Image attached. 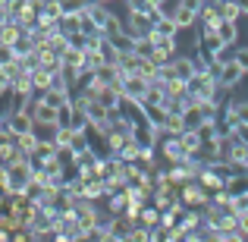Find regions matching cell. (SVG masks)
Segmentation results:
<instances>
[{
  "label": "cell",
  "mask_w": 248,
  "mask_h": 242,
  "mask_svg": "<svg viewBox=\"0 0 248 242\" xmlns=\"http://www.w3.org/2000/svg\"><path fill=\"white\" fill-rule=\"evenodd\" d=\"M220 10V16L226 19V22H239L242 19V6L236 3V0H220V3H214Z\"/></svg>",
  "instance_id": "obj_18"
},
{
  "label": "cell",
  "mask_w": 248,
  "mask_h": 242,
  "mask_svg": "<svg viewBox=\"0 0 248 242\" xmlns=\"http://www.w3.org/2000/svg\"><path fill=\"white\" fill-rule=\"evenodd\" d=\"M239 6H242V16H248V0H239Z\"/></svg>",
  "instance_id": "obj_33"
},
{
  "label": "cell",
  "mask_w": 248,
  "mask_h": 242,
  "mask_svg": "<svg viewBox=\"0 0 248 242\" xmlns=\"http://www.w3.org/2000/svg\"><path fill=\"white\" fill-rule=\"evenodd\" d=\"M232 135H236L239 142H245V145H248V123H236V129H232Z\"/></svg>",
  "instance_id": "obj_30"
},
{
  "label": "cell",
  "mask_w": 248,
  "mask_h": 242,
  "mask_svg": "<svg viewBox=\"0 0 248 242\" xmlns=\"http://www.w3.org/2000/svg\"><path fill=\"white\" fill-rule=\"evenodd\" d=\"M170 16H173V22H176V29H179V32H188V29L198 25V13L188 10V6H182V3H176V10L170 13Z\"/></svg>",
  "instance_id": "obj_9"
},
{
  "label": "cell",
  "mask_w": 248,
  "mask_h": 242,
  "mask_svg": "<svg viewBox=\"0 0 248 242\" xmlns=\"http://www.w3.org/2000/svg\"><path fill=\"white\" fill-rule=\"evenodd\" d=\"M198 182L207 189V192H220V189H226V179H223V176H220L214 167H204V170H201Z\"/></svg>",
  "instance_id": "obj_13"
},
{
  "label": "cell",
  "mask_w": 248,
  "mask_h": 242,
  "mask_svg": "<svg viewBox=\"0 0 248 242\" xmlns=\"http://www.w3.org/2000/svg\"><path fill=\"white\" fill-rule=\"evenodd\" d=\"M6 91H10V76H6V69L0 66V97H3Z\"/></svg>",
  "instance_id": "obj_31"
},
{
  "label": "cell",
  "mask_w": 248,
  "mask_h": 242,
  "mask_svg": "<svg viewBox=\"0 0 248 242\" xmlns=\"http://www.w3.org/2000/svg\"><path fill=\"white\" fill-rule=\"evenodd\" d=\"M220 38H223V44H230V48H236V41H239V22H220Z\"/></svg>",
  "instance_id": "obj_20"
},
{
  "label": "cell",
  "mask_w": 248,
  "mask_h": 242,
  "mask_svg": "<svg viewBox=\"0 0 248 242\" xmlns=\"http://www.w3.org/2000/svg\"><path fill=\"white\" fill-rule=\"evenodd\" d=\"M91 3H94V0H63V16H79Z\"/></svg>",
  "instance_id": "obj_24"
},
{
  "label": "cell",
  "mask_w": 248,
  "mask_h": 242,
  "mask_svg": "<svg viewBox=\"0 0 248 242\" xmlns=\"http://www.w3.org/2000/svg\"><path fill=\"white\" fill-rule=\"evenodd\" d=\"M29 113L35 116V126L38 129H57V126H60V107L47 104L41 95H35L29 101Z\"/></svg>",
  "instance_id": "obj_2"
},
{
  "label": "cell",
  "mask_w": 248,
  "mask_h": 242,
  "mask_svg": "<svg viewBox=\"0 0 248 242\" xmlns=\"http://www.w3.org/2000/svg\"><path fill=\"white\" fill-rule=\"evenodd\" d=\"M148 88H151V79H145L141 73H123V95L135 97V101H145Z\"/></svg>",
  "instance_id": "obj_3"
},
{
  "label": "cell",
  "mask_w": 248,
  "mask_h": 242,
  "mask_svg": "<svg viewBox=\"0 0 248 242\" xmlns=\"http://www.w3.org/2000/svg\"><path fill=\"white\" fill-rule=\"evenodd\" d=\"M145 116H148V123H151L154 129H164L170 110H167V107H145Z\"/></svg>",
  "instance_id": "obj_22"
},
{
  "label": "cell",
  "mask_w": 248,
  "mask_h": 242,
  "mask_svg": "<svg viewBox=\"0 0 248 242\" xmlns=\"http://www.w3.org/2000/svg\"><path fill=\"white\" fill-rule=\"evenodd\" d=\"M220 22H223V16H220V10L214 3L201 6V13H198V25L201 29H220Z\"/></svg>",
  "instance_id": "obj_14"
},
{
  "label": "cell",
  "mask_w": 248,
  "mask_h": 242,
  "mask_svg": "<svg viewBox=\"0 0 248 242\" xmlns=\"http://www.w3.org/2000/svg\"><path fill=\"white\" fill-rule=\"evenodd\" d=\"M82 198H88V201L107 198V186H104V179H85L82 182Z\"/></svg>",
  "instance_id": "obj_15"
},
{
  "label": "cell",
  "mask_w": 248,
  "mask_h": 242,
  "mask_svg": "<svg viewBox=\"0 0 248 242\" xmlns=\"http://www.w3.org/2000/svg\"><path fill=\"white\" fill-rule=\"evenodd\" d=\"M170 66H173V79H182V82H188L195 73H198V63H195V57H176Z\"/></svg>",
  "instance_id": "obj_10"
},
{
  "label": "cell",
  "mask_w": 248,
  "mask_h": 242,
  "mask_svg": "<svg viewBox=\"0 0 248 242\" xmlns=\"http://www.w3.org/2000/svg\"><path fill=\"white\" fill-rule=\"evenodd\" d=\"M16 60H22L16 44H0V66H10V63H16Z\"/></svg>",
  "instance_id": "obj_25"
},
{
  "label": "cell",
  "mask_w": 248,
  "mask_h": 242,
  "mask_svg": "<svg viewBox=\"0 0 248 242\" xmlns=\"http://www.w3.org/2000/svg\"><path fill=\"white\" fill-rule=\"evenodd\" d=\"M6 116H10L13 135H22V132H31V129H38V126H35V116H31L29 110H13V113H6Z\"/></svg>",
  "instance_id": "obj_7"
},
{
  "label": "cell",
  "mask_w": 248,
  "mask_h": 242,
  "mask_svg": "<svg viewBox=\"0 0 248 242\" xmlns=\"http://www.w3.org/2000/svg\"><path fill=\"white\" fill-rule=\"evenodd\" d=\"M204 3H220V0H204Z\"/></svg>",
  "instance_id": "obj_35"
},
{
  "label": "cell",
  "mask_w": 248,
  "mask_h": 242,
  "mask_svg": "<svg viewBox=\"0 0 248 242\" xmlns=\"http://www.w3.org/2000/svg\"><path fill=\"white\" fill-rule=\"evenodd\" d=\"M236 3H239V0H236Z\"/></svg>",
  "instance_id": "obj_38"
},
{
  "label": "cell",
  "mask_w": 248,
  "mask_h": 242,
  "mask_svg": "<svg viewBox=\"0 0 248 242\" xmlns=\"http://www.w3.org/2000/svg\"><path fill=\"white\" fill-rule=\"evenodd\" d=\"M85 13H88V16L94 19L97 25H101V32H104V22L110 19V3H101V0H94V3H91V6H88Z\"/></svg>",
  "instance_id": "obj_19"
},
{
  "label": "cell",
  "mask_w": 248,
  "mask_h": 242,
  "mask_svg": "<svg viewBox=\"0 0 248 242\" xmlns=\"http://www.w3.org/2000/svg\"><path fill=\"white\" fill-rule=\"evenodd\" d=\"M38 145H41V135H38V129L16 135V148L25 154V158H35V154H38Z\"/></svg>",
  "instance_id": "obj_11"
},
{
  "label": "cell",
  "mask_w": 248,
  "mask_h": 242,
  "mask_svg": "<svg viewBox=\"0 0 248 242\" xmlns=\"http://www.w3.org/2000/svg\"><path fill=\"white\" fill-rule=\"evenodd\" d=\"M242 79H245V73L239 69V63H236V60L217 69V85H220V91H232Z\"/></svg>",
  "instance_id": "obj_5"
},
{
  "label": "cell",
  "mask_w": 248,
  "mask_h": 242,
  "mask_svg": "<svg viewBox=\"0 0 248 242\" xmlns=\"http://www.w3.org/2000/svg\"><path fill=\"white\" fill-rule=\"evenodd\" d=\"M186 129H188V126H186V116L173 110V113L167 116V123H164V135H170V139H179Z\"/></svg>",
  "instance_id": "obj_16"
},
{
  "label": "cell",
  "mask_w": 248,
  "mask_h": 242,
  "mask_svg": "<svg viewBox=\"0 0 248 242\" xmlns=\"http://www.w3.org/2000/svg\"><path fill=\"white\" fill-rule=\"evenodd\" d=\"M54 76L57 73H50V69H44V66H38V69H31V82H35V95H44V91L54 85Z\"/></svg>",
  "instance_id": "obj_17"
},
{
  "label": "cell",
  "mask_w": 248,
  "mask_h": 242,
  "mask_svg": "<svg viewBox=\"0 0 248 242\" xmlns=\"http://www.w3.org/2000/svg\"><path fill=\"white\" fill-rule=\"evenodd\" d=\"M179 142H182V148H186V151L192 154V158H198L201 148H204V139H201L198 129H186V132L179 135Z\"/></svg>",
  "instance_id": "obj_12"
},
{
  "label": "cell",
  "mask_w": 248,
  "mask_h": 242,
  "mask_svg": "<svg viewBox=\"0 0 248 242\" xmlns=\"http://www.w3.org/2000/svg\"><path fill=\"white\" fill-rule=\"evenodd\" d=\"M232 113H236V120H239V123H248V101L232 104Z\"/></svg>",
  "instance_id": "obj_28"
},
{
  "label": "cell",
  "mask_w": 248,
  "mask_h": 242,
  "mask_svg": "<svg viewBox=\"0 0 248 242\" xmlns=\"http://www.w3.org/2000/svg\"><path fill=\"white\" fill-rule=\"evenodd\" d=\"M160 151H164V158L170 161V163H186L188 158H192V154L186 151V148H182V142L179 139H164V145H160Z\"/></svg>",
  "instance_id": "obj_8"
},
{
  "label": "cell",
  "mask_w": 248,
  "mask_h": 242,
  "mask_svg": "<svg viewBox=\"0 0 248 242\" xmlns=\"http://www.w3.org/2000/svg\"><path fill=\"white\" fill-rule=\"evenodd\" d=\"M139 224H145L148 230H154V226H160V211H157L154 205H148L145 211L139 214Z\"/></svg>",
  "instance_id": "obj_23"
},
{
  "label": "cell",
  "mask_w": 248,
  "mask_h": 242,
  "mask_svg": "<svg viewBox=\"0 0 248 242\" xmlns=\"http://www.w3.org/2000/svg\"><path fill=\"white\" fill-rule=\"evenodd\" d=\"M182 6H188V10H195V13H201V6H207L204 0H179Z\"/></svg>",
  "instance_id": "obj_32"
},
{
  "label": "cell",
  "mask_w": 248,
  "mask_h": 242,
  "mask_svg": "<svg viewBox=\"0 0 248 242\" xmlns=\"http://www.w3.org/2000/svg\"><path fill=\"white\" fill-rule=\"evenodd\" d=\"M236 63H239V69L248 76V48H236Z\"/></svg>",
  "instance_id": "obj_29"
},
{
  "label": "cell",
  "mask_w": 248,
  "mask_h": 242,
  "mask_svg": "<svg viewBox=\"0 0 248 242\" xmlns=\"http://www.w3.org/2000/svg\"><path fill=\"white\" fill-rule=\"evenodd\" d=\"M148 3H154V6H167V0H148Z\"/></svg>",
  "instance_id": "obj_34"
},
{
  "label": "cell",
  "mask_w": 248,
  "mask_h": 242,
  "mask_svg": "<svg viewBox=\"0 0 248 242\" xmlns=\"http://www.w3.org/2000/svg\"><path fill=\"white\" fill-rule=\"evenodd\" d=\"M101 3H113V0H101Z\"/></svg>",
  "instance_id": "obj_36"
},
{
  "label": "cell",
  "mask_w": 248,
  "mask_h": 242,
  "mask_svg": "<svg viewBox=\"0 0 248 242\" xmlns=\"http://www.w3.org/2000/svg\"><path fill=\"white\" fill-rule=\"evenodd\" d=\"M176 32H179V29H176V22H173L170 13L164 19H157V25H154V35H157V38H176Z\"/></svg>",
  "instance_id": "obj_21"
},
{
  "label": "cell",
  "mask_w": 248,
  "mask_h": 242,
  "mask_svg": "<svg viewBox=\"0 0 248 242\" xmlns=\"http://www.w3.org/2000/svg\"><path fill=\"white\" fill-rule=\"evenodd\" d=\"M120 32H126V22H123L120 16L110 13V19L104 22V38H113V35H120Z\"/></svg>",
  "instance_id": "obj_26"
},
{
  "label": "cell",
  "mask_w": 248,
  "mask_h": 242,
  "mask_svg": "<svg viewBox=\"0 0 248 242\" xmlns=\"http://www.w3.org/2000/svg\"><path fill=\"white\" fill-rule=\"evenodd\" d=\"M123 3H126V0H123Z\"/></svg>",
  "instance_id": "obj_37"
},
{
  "label": "cell",
  "mask_w": 248,
  "mask_h": 242,
  "mask_svg": "<svg viewBox=\"0 0 248 242\" xmlns=\"http://www.w3.org/2000/svg\"><path fill=\"white\" fill-rule=\"evenodd\" d=\"M188 95H192L195 101H217V95H220L217 73H211V69H198V73L188 79Z\"/></svg>",
  "instance_id": "obj_1"
},
{
  "label": "cell",
  "mask_w": 248,
  "mask_h": 242,
  "mask_svg": "<svg viewBox=\"0 0 248 242\" xmlns=\"http://www.w3.org/2000/svg\"><path fill=\"white\" fill-rule=\"evenodd\" d=\"M176 50H179V41H176V38H157L151 60L157 63V66H164V63H173V60H176Z\"/></svg>",
  "instance_id": "obj_6"
},
{
  "label": "cell",
  "mask_w": 248,
  "mask_h": 242,
  "mask_svg": "<svg viewBox=\"0 0 248 242\" xmlns=\"http://www.w3.org/2000/svg\"><path fill=\"white\" fill-rule=\"evenodd\" d=\"M179 198L186 201V208H201V205L211 201V195H207V189L201 186L198 179H192V182H186V186L179 189Z\"/></svg>",
  "instance_id": "obj_4"
},
{
  "label": "cell",
  "mask_w": 248,
  "mask_h": 242,
  "mask_svg": "<svg viewBox=\"0 0 248 242\" xmlns=\"http://www.w3.org/2000/svg\"><path fill=\"white\" fill-rule=\"evenodd\" d=\"M10 242H41V239L31 233V226H19V230L13 233V239H10Z\"/></svg>",
  "instance_id": "obj_27"
}]
</instances>
